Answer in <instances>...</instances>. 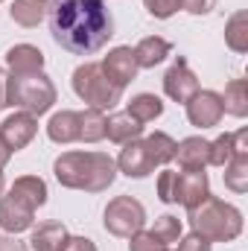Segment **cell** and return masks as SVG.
<instances>
[{"label":"cell","instance_id":"obj_1","mask_svg":"<svg viewBox=\"0 0 248 251\" xmlns=\"http://www.w3.org/2000/svg\"><path fill=\"white\" fill-rule=\"evenodd\" d=\"M53 41L73 56H94L114 35L105 0H50Z\"/></svg>","mask_w":248,"mask_h":251},{"label":"cell","instance_id":"obj_2","mask_svg":"<svg viewBox=\"0 0 248 251\" xmlns=\"http://www.w3.org/2000/svg\"><path fill=\"white\" fill-rule=\"evenodd\" d=\"M56 178L64 187L97 193L114 181V161L99 152H67L56 161Z\"/></svg>","mask_w":248,"mask_h":251},{"label":"cell","instance_id":"obj_3","mask_svg":"<svg viewBox=\"0 0 248 251\" xmlns=\"http://www.w3.org/2000/svg\"><path fill=\"white\" fill-rule=\"evenodd\" d=\"M47 201V187L41 178L26 176L21 181H15L12 193L0 201V228L9 234H18L24 228L32 225V213L35 207H41Z\"/></svg>","mask_w":248,"mask_h":251},{"label":"cell","instance_id":"obj_4","mask_svg":"<svg viewBox=\"0 0 248 251\" xmlns=\"http://www.w3.org/2000/svg\"><path fill=\"white\" fill-rule=\"evenodd\" d=\"M190 222H193L196 234L204 240H234L243 228L240 213L219 199H204L201 210L190 207Z\"/></svg>","mask_w":248,"mask_h":251},{"label":"cell","instance_id":"obj_5","mask_svg":"<svg viewBox=\"0 0 248 251\" xmlns=\"http://www.w3.org/2000/svg\"><path fill=\"white\" fill-rule=\"evenodd\" d=\"M6 102L9 105H21L29 114H44L56 102V91L47 82V76L38 73V70H32V73H15L9 79V88H6Z\"/></svg>","mask_w":248,"mask_h":251},{"label":"cell","instance_id":"obj_6","mask_svg":"<svg viewBox=\"0 0 248 251\" xmlns=\"http://www.w3.org/2000/svg\"><path fill=\"white\" fill-rule=\"evenodd\" d=\"M158 193L164 201H181L187 207H196L207 199V176L204 170H184V173H161Z\"/></svg>","mask_w":248,"mask_h":251},{"label":"cell","instance_id":"obj_7","mask_svg":"<svg viewBox=\"0 0 248 251\" xmlns=\"http://www.w3.org/2000/svg\"><path fill=\"white\" fill-rule=\"evenodd\" d=\"M73 88L94 108H114L120 102V91H123V88H117V85L108 82V76L102 73V64H85V67H79L73 73Z\"/></svg>","mask_w":248,"mask_h":251},{"label":"cell","instance_id":"obj_8","mask_svg":"<svg viewBox=\"0 0 248 251\" xmlns=\"http://www.w3.org/2000/svg\"><path fill=\"white\" fill-rule=\"evenodd\" d=\"M146 216H143V204L134 201L131 196H120L108 204L105 210V228L117 237H131L143 228Z\"/></svg>","mask_w":248,"mask_h":251},{"label":"cell","instance_id":"obj_9","mask_svg":"<svg viewBox=\"0 0 248 251\" xmlns=\"http://www.w3.org/2000/svg\"><path fill=\"white\" fill-rule=\"evenodd\" d=\"M222 114H225V102H222V97L213 94V91H196V94L187 100V117H190V123L198 126V128L216 126Z\"/></svg>","mask_w":248,"mask_h":251},{"label":"cell","instance_id":"obj_10","mask_svg":"<svg viewBox=\"0 0 248 251\" xmlns=\"http://www.w3.org/2000/svg\"><path fill=\"white\" fill-rule=\"evenodd\" d=\"M102 73L108 76V82H111V85L125 88V85L134 79V73H137L134 50H131V47H117L114 53H108V56H105V62H102Z\"/></svg>","mask_w":248,"mask_h":251},{"label":"cell","instance_id":"obj_11","mask_svg":"<svg viewBox=\"0 0 248 251\" xmlns=\"http://www.w3.org/2000/svg\"><path fill=\"white\" fill-rule=\"evenodd\" d=\"M164 88H167V94H170L175 102H187V100L198 91V82H196V76L190 73V67H187L184 59H178V62L170 67V73H167V79H164Z\"/></svg>","mask_w":248,"mask_h":251},{"label":"cell","instance_id":"obj_12","mask_svg":"<svg viewBox=\"0 0 248 251\" xmlns=\"http://www.w3.org/2000/svg\"><path fill=\"white\" fill-rule=\"evenodd\" d=\"M120 167H123V173L128 178H143V176L152 173L155 164H152V158H149L143 140H128V143H125L123 155H120Z\"/></svg>","mask_w":248,"mask_h":251},{"label":"cell","instance_id":"obj_13","mask_svg":"<svg viewBox=\"0 0 248 251\" xmlns=\"http://www.w3.org/2000/svg\"><path fill=\"white\" fill-rule=\"evenodd\" d=\"M35 120H32V114H15V117H9L3 128H0V137L9 143V149H21V146H26L32 137H35Z\"/></svg>","mask_w":248,"mask_h":251},{"label":"cell","instance_id":"obj_14","mask_svg":"<svg viewBox=\"0 0 248 251\" xmlns=\"http://www.w3.org/2000/svg\"><path fill=\"white\" fill-rule=\"evenodd\" d=\"M32 251H64L70 237H67V228L62 222H44L32 231Z\"/></svg>","mask_w":248,"mask_h":251},{"label":"cell","instance_id":"obj_15","mask_svg":"<svg viewBox=\"0 0 248 251\" xmlns=\"http://www.w3.org/2000/svg\"><path fill=\"white\" fill-rule=\"evenodd\" d=\"M50 137L56 143H70V140H82V114L79 111H62L56 114L47 126Z\"/></svg>","mask_w":248,"mask_h":251},{"label":"cell","instance_id":"obj_16","mask_svg":"<svg viewBox=\"0 0 248 251\" xmlns=\"http://www.w3.org/2000/svg\"><path fill=\"white\" fill-rule=\"evenodd\" d=\"M175 158L184 170H201L210 161V143H204L201 137H187L181 146H175Z\"/></svg>","mask_w":248,"mask_h":251},{"label":"cell","instance_id":"obj_17","mask_svg":"<svg viewBox=\"0 0 248 251\" xmlns=\"http://www.w3.org/2000/svg\"><path fill=\"white\" fill-rule=\"evenodd\" d=\"M143 131V123H137L131 114H114L111 120H105V134L117 143H128L137 140V134Z\"/></svg>","mask_w":248,"mask_h":251},{"label":"cell","instance_id":"obj_18","mask_svg":"<svg viewBox=\"0 0 248 251\" xmlns=\"http://www.w3.org/2000/svg\"><path fill=\"white\" fill-rule=\"evenodd\" d=\"M170 53V41H164V38H143L140 44H137V50H134V62L137 67H155L158 62H164V56Z\"/></svg>","mask_w":248,"mask_h":251},{"label":"cell","instance_id":"obj_19","mask_svg":"<svg viewBox=\"0 0 248 251\" xmlns=\"http://www.w3.org/2000/svg\"><path fill=\"white\" fill-rule=\"evenodd\" d=\"M6 59H9V64H12L15 73H32V70H41V64H44L41 50H35V47H29V44L12 47Z\"/></svg>","mask_w":248,"mask_h":251},{"label":"cell","instance_id":"obj_20","mask_svg":"<svg viewBox=\"0 0 248 251\" xmlns=\"http://www.w3.org/2000/svg\"><path fill=\"white\" fill-rule=\"evenodd\" d=\"M161 111H164V102H161L158 97L140 94V97H134V100L128 102V111H125V114H131L137 123H149V120H155Z\"/></svg>","mask_w":248,"mask_h":251},{"label":"cell","instance_id":"obj_21","mask_svg":"<svg viewBox=\"0 0 248 251\" xmlns=\"http://www.w3.org/2000/svg\"><path fill=\"white\" fill-rule=\"evenodd\" d=\"M50 6V0H15L12 6V21L24 24V26H35L44 18V9Z\"/></svg>","mask_w":248,"mask_h":251},{"label":"cell","instance_id":"obj_22","mask_svg":"<svg viewBox=\"0 0 248 251\" xmlns=\"http://www.w3.org/2000/svg\"><path fill=\"white\" fill-rule=\"evenodd\" d=\"M143 143H146V152H149L152 164H167V161H173V158H175V143H173V137H170V134H164V131L149 134Z\"/></svg>","mask_w":248,"mask_h":251},{"label":"cell","instance_id":"obj_23","mask_svg":"<svg viewBox=\"0 0 248 251\" xmlns=\"http://www.w3.org/2000/svg\"><path fill=\"white\" fill-rule=\"evenodd\" d=\"M105 137V117L99 114V108L82 111V140H99Z\"/></svg>","mask_w":248,"mask_h":251},{"label":"cell","instance_id":"obj_24","mask_svg":"<svg viewBox=\"0 0 248 251\" xmlns=\"http://www.w3.org/2000/svg\"><path fill=\"white\" fill-rule=\"evenodd\" d=\"M152 234H155V237H161V240L170 246V243H175V240H178V234H181V222H178L175 216H161V219L155 222Z\"/></svg>","mask_w":248,"mask_h":251},{"label":"cell","instance_id":"obj_25","mask_svg":"<svg viewBox=\"0 0 248 251\" xmlns=\"http://www.w3.org/2000/svg\"><path fill=\"white\" fill-rule=\"evenodd\" d=\"M128 251H167V243H164L161 237H155L152 231H146V234L131 237V246H128Z\"/></svg>","mask_w":248,"mask_h":251},{"label":"cell","instance_id":"obj_26","mask_svg":"<svg viewBox=\"0 0 248 251\" xmlns=\"http://www.w3.org/2000/svg\"><path fill=\"white\" fill-rule=\"evenodd\" d=\"M228 91L234 94V100H222V102H228L225 108H228L231 114L243 117V114H246V97H243V91H246V82H243V79H237V82H231V88H228Z\"/></svg>","mask_w":248,"mask_h":251},{"label":"cell","instance_id":"obj_27","mask_svg":"<svg viewBox=\"0 0 248 251\" xmlns=\"http://www.w3.org/2000/svg\"><path fill=\"white\" fill-rule=\"evenodd\" d=\"M146 6H149V12L155 18H170L181 6V0H146Z\"/></svg>","mask_w":248,"mask_h":251},{"label":"cell","instance_id":"obj_28","mask_svg":"<svg viewBox=\"0 0 248 251\" xmlns=\"http://www.w3.org/2000/svg\"><path fill=\"white\" fill-rule=\"evenodd\" d=\"M181 251H210V243L204 237L193 234V237H187L184 243H181Z\"/></svg>","mask_w":248,"mask_h":251},{"label":"cell","instance_id":"obj_29","mask_svg":"<svg viewBox=\"0 0 248 251\" xmlns=\"http://www.w3.org/2000/svg\"><path fill=\"white\" fill-rule=\"evenodd\" d=\"M181 6L187 12H193V15H201V12H210L213 0H181Z\"/></svg>","mask_w":248,"mask_h":251},{"label":"cell","instance_id":"obj_30","mask_svg":"<svg viewBox=\"0 0 248 251\" xmlns=\"http://www.w3.org/2000/svg\"><path fill=\"white\" fill-rule=\"evenodd\" d=\"M64 251H97V249H94V243L85 240V237H70V243H67Z\"/></svg>","mask_w":248,"mask_h":251},{"label":"cell","instance_id":"obj_31","mask_svg":"<svg viewBox=\"0 0 248 251\" xmlns=\"http://www.w3.org/2000/svg\"><path fill=\"white\" fill-rule=\"evenodd\" d=\"M0 251H24V246L15 243V240H9V237H0Z\"/></svg>","mask_w":248,"mask_h":251},{"label":"cell","instance_id":"obj_32","mask_svg":"<svg viewBox=\"0 0 248 251\" xmlns=\"http://www.w3.org/2000/svg\"><path fill=\"white\" fill-rule=\"evenodd\" d=\"M6 88H9V79H6V73L0 70V108L9 105V102H6Z\"/></svg>","mask_w":248,"mask_h":251},{"label":"cell","instance_id":"obj_33","mask_svg":"<svg viewBox=\"0 0 248 251\" xmlns=\"http://www.w3.org/2000/svg\"><path fill=\"white\" fill-rule=\"evenodd\" d=\"M9 155H12V149H9V143H6V140L0 137V167H3L6 161H9Z\"/></svg>","mask_w":248,"mask_h":251},{"label":"cell","instance_id":"obj_34","mask_svg":"<svg viewBox=\"0 0 248 251\" xmlns=\"http://www.w3.org/2000/svg\"><path fill=\"white\" fill-rule=\"evenodd\" d=\"M0 190H3V173H0Z\"/></svg>","mask_w":248,"mask_h":251}]
</instances>
